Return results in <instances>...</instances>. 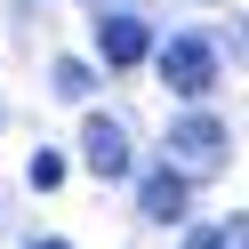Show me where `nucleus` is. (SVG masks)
Masks as SVG:
<instances>
[{
  "label": "nucleus",
  "instance_id": "f257e3e1",
  "mask_svg": "<svg viewBox=\"0 0 249 249\" xmlns=\"http://www.w3.org/2000/svg\"><path fill=\"white\" fill-rule=\"evenodd\" d=\"M161 81L177 89V97H209V89H217V56H209V40L177 33V40L161 49Z\"/></svg>",
  "mask_w": 249,
  "mask_h": 249
},
{
  "label": "nucleus",
  "instance_id": "f03ea898",
  "mask_svg": "<svg viewBox=\"0 0 249 249\" xmlns=\"http://www.w3.org/2000/svg\"><path fill=\"white\" fill-rule=\"evenodd\" d=\"M81 161L97 169V177H129V169H137V153H129V129L97 113V121L81 129Z\"/></svg>",
  "mask_w": 249,
  "mask_h": 249
},
{
  "label": "nucleus",
  "instance_id": "7ed1b4c3",
  "mask_svg": "<svg viewBox=\"0 0 249 249\" xmlns=\"http://www.w3.org/2000/svg\"><path fill=\"white\" fill-rule=\"evenodd\" d=\"M169 153H177V161H193V169L225 161V121H217V113H185L177 129H169Z\"/></svg>",
  "mask_w": 249,
  "mask_h": 249
},
{
  "label": "nucleus",
  "instance_id": "20e7f679",
  "mask_svg": "<svg viewBox=\"0 0 249 249\" xmlns=\"http://www.w3.org/2000/svg\"><path fill=\"white\" fill-rule=\"evenodd\" d=\"M97 49H105V65H145V56H153V33H145V17L121 8V17L97 24Z\"/></svg>",
  "mask_w": 249,
  "mask_h": 249
},
{
  "label": "nucleus",
  "instance_id": "39448f33",
  "mask_svg": "<svg viewBox=\"0 0 249 249\" xmlns=\"http://www.w3.org/2000/svg\"><path fill=\"white\" fill-rule=\"evenodd\" d=\"M137 209H145L153 225H169V217H185V177H177V169H153V177L137 185Z\"/></svg>",
  "mask_w": 249,
  "mask_h": 249
},
{
  "label": "nucleus",
  "instance_id": "423d86ee",
  "mask_svg": "<svg viewBox=\"0 0 249 249\" xmlns=\"http://www.w3.org/2000/svg\"><path fill=\"white\" fill-rule=\"evenodd\" d=\"M56 97L81 105V97H89V65H72V56H65V65H56Z\"/></svg>",
  "mask_w": 249,
  "mask_h": 249
},
{
  "label": "nucleus",
  "instance_id": "0eeeda50",
  "mask_svg": "<svg viewBox=\"0 0 249 249\" xmlns=\"http://www.w3.org/2000/svg\"><path fill=\"white\" fill-rule=\"evenodd\" d=\"M56 177H65V161H56V153H33V185H40V193H49Z\"/></svg>",
  "mask_w": 249,
  "mask_h": 249
},
{
  "label": "nucleus",
  "instance_id": "6e6552de",
  "mask_svg": "<svg viewBox=\"0 0 249 249\" xmlns=\"http://www.w3.org/2000/svg\"><path fill=\"white\" fill-rule=\"evenodd\" d=\"M217 241H225V249H249V217H233V225H217Z\"/></svg>",
  "mask_w": 249,
  "mask_h": 249
},
{
  "label": "nucleus",
  "instance_id": "1a4fd4ad",
  "mask_svg": "<svg viewBox=\"0 0 249 249\" xmlns=\"http://www.w3.org/2000/svg\"><path fill=\"white\" fill-rule=\"evenodd\" d=\"M185 249H225V241H217V233H193V241H185Z\"/></svg>",
  "mask_w": 249,
  "mask_h": 249
},
{
  "label": "nucleus",
  "instance_id": "9d476101",
  "mask_svg": "<svg viewBox=\"0 0 249 249\" xmlns=\"http://www.w3.org/2000/svg\"><path fill=\"white\" fill-rule=\"evenodd\" d=\"M33 249H65V241H33Z\"/></svg>",
  "mask_w": 249,
  "mask_h": 249
}]
</instances>
